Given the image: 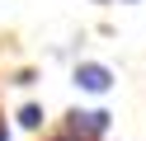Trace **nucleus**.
Returning a JSON list of instances; mask_svg holds the SVG:
<instances>
[{
	"label": "nucleus",
	"instance_id": "nucleus-1",
	"mask_svg": "<svg viewBox=\"0 0 146 141\" xmlns=\"http://www.w3.org/2000/svg\"><path fill=\"white\" fill-rule=\"evenodd\" d=\"M108 127V113H71V136L76 141H94Z\"/></svg>",
	"mask_w": 146,
	"mask_h": 141
},
{
	"label": "nucleus",
	"instance_id": "nucleus-2",
	"mask_svg": "<svg viewBox=\"0 0 146 141\" xmlns=\"http://www.w3.org/2000/svg\"><path fill=\"white\" fill-rule=\"evenodd\" d=\"M76 85L80 89H90V94H104L108 85H113V75H108V66H94V61H85L76 71Z\"/></svg>",
	"mask_w": 146,
	"mask_h": 141
},
{
	"label": "nucleus",
	"instance_id": "nucleus-3",
	"mask_svg": "<svg viewBox=\"0 0 146 141\" xmlns=\"http://www.w3.org/2000/svg\"><path fill=\"white\" fill-rule=\"evenodd\" d=\"M19 122H24V127H38V122H42V108H33V103H29V108L19 113Z\"/></svg>",
	"mask_w": 146,
	"mask_h": 141
},
{
	"label": "nucleus",
	"instance_id": "nucleus-4",
	"mask_svg": "<svg viewBox=\"0 0 146 141\" xmlns=\"http://www.w3.org/2000/svg\"><path fill=\"white\" fill-rule=\"evenodd\" d=\"M0 141H5V132H0Z\"/></svg>",
	"mask_w": 146,
	"mask_h": 141
},
{
	"label": "nucleus",
	"instance_id": "nucleus-5",
	"mask_svg": "<svg viewBox=\"0 0 146 141\" xmlns=\"http://www.w3.org/2000/svg\"><path fill=\"white\" fill-rule=\"evenodd\" d=\"M66 141H76V136H66Z\"/></svg>",
	"mask_w": 146,
	"mask_h": 141
}]
</instances>
